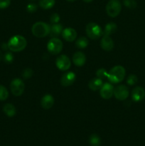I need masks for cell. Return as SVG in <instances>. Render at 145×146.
<instances>
[{
	"label": "cell",
	"instance_id": "cell-18",
	"mask_svg": "<svg viewBox=\"0 0 145 146\" xmlns=\"http://www.w3.org/2000/svg\"><path fill=\"white\" fill-rule=\"evenodd\" d=\"M102 85H103L102 80L101 78H98V77L92 78L88 83V87H89L90 89L93 91H96L100 89Z\"/></svg>",
	"mask_w": 145,
	"mask_h": 146
},
{
	"label": "cell",
	"instance_id": "cell-11",
	"mask_svg": "<svg viewBox=\"0 0 145 146\" xmlns=\"http://www.w3.org/2000/svg\"><path fill=\"white\" fill-rule=\"evenodd\" d=\"M76 79V75L72 71L64 73L61 78V84L63 86H70L72 85Z\"/></svg>",
	"mask_w": 145,
	"mask_h": 146
},
{
	"label": "cell",
	"instance_id": "cell-21",
	"mask_svg": "<svg viewBox=\"0 0 145 146\" xmlns=\"http://www.w3.org/2000/svg\"><path fill=\"white\" fill-rule=\"evenodd\" d=\"M55 4V0H39V6L43 9H50Z\"/></svg>",
	"mask_w": 145,
	"mask_h": 146
},
{
	"label": "cell",
	"instance_id": "cell-33",
	"mask_svg": "<svg viewBox=\"0 0 145 146\" xmlns=\"http://www.w3.org/2000/svg\"><path fill=\"white\" fill-rule=\"evenodd\" d=\"M1 48H2L3 50H7V49H9V48H8V44H5V43H4V44H1Z\"/></svg>",
	"mask_w": 145,
	"mask_h": 146
},
{
	"label": "cell",
	"instance_id": "cell-29",
	"mask_svg": "<svg viewBox=\"0 0 145 146\" xmlns=\"http://www.w3.org/2000/svg\"><path fill=\"white\" fill-rule=\"evenodd\" d=\"M14 55L11 52H7L3 56V59L4 61L7 64H11L14 61Z\"/></svg>",
	"mask_w": 145,
	"mask_h": 146
},
{
	"label": "cell",
	"instance_id": "cell-31",
	"mask_svg": "<svg viewBox=\"0 0 145 146\" xmlns=\"http://www.w3.org/2000/svg\"><path fill=\"white\" fill-rule=\"evenodd\" d=\"M60 19H61V17H60L59 14H57V13H53V14L51 16V17H50V21H51V22L53 24H58V23L59 22Z\"/></svg>",
	"mask_w": 145,
	"mask_h": 146
},
{
	"label": "cell",
	"instance_id": "cell-5",
	"mask_svg": "<svg viewBox=\"0 0 145 146\" xmlns=\"http://www.w3.org/2000/svg\"><path fill=\"white\" fill-rule=\"evenodd\" d=\"M122 10V4L119 0H109L106 5V12L112 18L117 17Z\"/></svg>",
	"mask_w": 145,
	"mask_h": 146
},
{
	"label": "cell",
	"instance_id": "cell-37",
	"mask_svg": "<svg viewBox=\"0 0 145 146\" xmlns=\"http://www.w3.org/2000/svg\"><path fill=\"white\" fill-rule=\"evenodd\" d=\"M31 1H36V0H31Z\"/></svg>",
	"mask_w": 145,
	"mask_h": 146
},
{
	"label": "cell",
	"instance_id": "cell-26",
	"mask_svg": "<svg viewBox=\"0 0 145 146\" xmlns=\"http://www.w3.org/2000/svg\"><path fill=\"white\" fill-rule=\"evenodd\" d=\"M123 3L125 7L131 9H135L136 7V5H137L136 1L135 0H124Z\"/></svg>",
	"mask_w": 145,
	"mask_h": 146
},
{
	"label": "cell",
	"instance_id": "cell-3",
	"mask_svg": "<svg viewBox=\"0 0 145 146\" xmlns=\"http://www.w3.org/2000/svg\"><path fill=\"white\" fill-rule=\"evenodd\" d=\"M31 32L37 38H44L49 35L50 26L43 21H38L32 26Z\"/></svg>",
	"mask_w": 145,
	"mask_h": 146
},
{
	"label": "cell",
	"instance_id": "cell-14",
	"mask_svg": "<svg viewBox=\"0 0 145 146\" xmlns=\"http://www.w3.org/2000/svg\"><path fill=\"white\" fill-rule=\"evenodd\" d=\"M62 36L65 41H68V42H72L76 39L77 32L74 29L66 28L63 30Z\"/></svg>",
	"mask_w": 145,
	"mask_h": 146
},
{
	"label": "cell",
	"instance_id": "cell-27",
	"mask_svg": "<svg viewBox=\"0 0 145 146\" xmlns=\"http://www.w3.org/2000/svg\"><path fill=\"white\" fill-rule=\"evenodd\" d=\"M138 81V78L136 75L134 74H131L129 76L127 77V83L128 85L129 86H133L137 83Z\"/></svg>",
	"mask_w": 145,
	"mask_h": 146
},
{
	"label": "cell",
	"instance_id": "cell-19",
	"mask_svg": "<svg viewBox=\"0 0 145 146\" xmlns=\"http://www.w3.org/2000/svg\"><path fill=\"white\" fill-rule=\"evenodd\" d=\"M3 111L8 117H13L16 113L15 106L11 104H6L3 107Z\"/></svg>",
	"mask_w": 145,
	"mask_h": 146
},
{
	"label": "cell",
	"instance_id": "cell-2",
	"mask_svg": "<svg viewBox=\"0 0 145 146\" xmlns=\"http://www.w3.org/2000/svg\"><path fill=\"white\" fill-rule=\"evenodd\" d=\"M126 74L125 68L122 66H115L111 68L107 74V79L112 84H119L124 80Z\"/></svg>",
	"mask_w": 145,
	"mask_h": 146
},
{
	"label": "cell",
	"instance_id": "cell-7",
	"mask_svg": "<svg viewBox=\"0 0 145 146\" xmlns=\"http://www.w3.org/2000/svg\"><path fill=\"white\" fill-rule=\"evenodd\" d=\"M10 89L13 95L15 96H20L22 95L25 89L24 81L20 78H14L10 84Z\"/></svg>",
	"mask_w": 145,
	"mask_h": 146
},
{
	"label": "cell",
	"instance_id": "cell-4",
	"mask_svg": "<svg viewBox=\"0 0 145 146\" xmlns=\"http://www.w3.org/2000/svg\"><path fill=\"white\" fill-rule=\"evenodd\" d=\"M85 31H86L88 38L92 40L98 39L103 34V31H102L101 27L98 24H97L96 23L94 22L89 23L86 26Z\"/></svg>",
	"mask_w": 145,
	"mask_h": 146
},
{
	"label": "cell",
	"instance_id": "cell-9",
	"mask_svg": "<svg viewBox=\"0 0 145 146\" xmlns=\"http://www.w3.org/2000/svg\"><path fill=\"white\" fill-rule=\"evenodd\" d=\"M114 96L119 101H125L129 96V89L125 85H119L114 89Z\"/></svg>",
	"mask_w": 145,
	"mask_h": 146
},
{
	"label": "cell",
	"instance_id": "cell-34",
	"mask_svg": "<svg viewBox=\"0 0 145 146\" xmlns=\"http://www.w3.org/2000/svg\"><path fill=\"white\" fill-rule=\"evenodd\" d=\"M2 59H3V54H2V52H1V51L0 50V61H1Z\"/></svg>",
	"mask_w": 145,
	"mask_h": 146
},
{
	"label": "cell",
	"instance_id": "cell-30",
	"mask_svg": "<svg viewBox=\"0 0 145 146\" xmlns=\"http://www.w3.org/2000/svg\"><path fill=\"white\" fill-rule=\"evenodd\" d=\"M38 9V6L34 3H30L26 6V10L29 13H34Z\"/></svg>",
	"mask_w": 145,
	"mask_h": 146
},
{
	"label": "cell",
	"instance_id": "cell-22",
	"mask_svg": "<svg viewBox=\"0 0 145 146\" xmlns=\"http://www.w3.org/2000/svg\"><path fill=\"white\" fill-rule=\"evenodd\" d=\"M88 44H89V41H88V38L86 37L81 36L76 40L75 46H76L77 48L82 49V48H86L88 46Z\"/></svg>",
	"mask_w": 145,
	"mask_h": 146
},
{
	"label": "cell",
	"instance_id": "cell-13",
	"mask_svg": "<svg viewBox=\"0 0 145 146\" xmlns=\"http://www.w3.org/2000/svg\"><path fill=\"white\" fill-rule=\"evenodd\" d=\"M100 46L104 51H109L113 49L114 41L110 36L103 35L100 41Z\"/></svg>",
	"mask_w": 145,
	"mask_h": 146
},
{
	"label": "cell",
	"instance_id": "cell-6",
	"mask_svg": "<svg viewBox=\"0 0 145 146\" xmlns=\"http://www.w3.org/2000/svg\"><path fill=\"white\" fill-rule=\"evenodd\" d=\"M47 49L52 55H58L63 49V42L58 38H52L47 44Z\"/></svg>",
	"mask_w": 145,
	"mask_h": 146
},
{
	"label": "cell",
	"instance_id": "cell-28",
	"mask_svg": "<svg viewBox=\"0 0 145 146\" xmlns=\"http://www.w3.org/2000/svg\"><path fill=\"white\" fill-rule=\"evenodd\" d=\"M34 74V71L31 68H26L23 71L22 77L24 79H28L31 78Z\"/></svg>",
	"mask_w": 145,
	"mask_h": 146
},
{
	"label": "cell",
	"instance_id": "cell-15",
	"mask_svg": "<svg viewBox=\"0 0 145 146\" xmlns=\"http://www.w3.org/2000/svg\"><path fill=\"white\" fill-rule=\"evenodd\" d=\"M54 98L51 94H45L41 100V107L44 109H50L54 105Z\"/></svg>",
	"mask_w": 145,
	"mask_h": 146
},
{
	"label": "cell",
	"instance_id": "cell-1",
	"mask_svg": "<svg viewBox=\"0 0 145 146\" xmlns=\"http://www.w3.org/2000/svg\"><path fill=\"white\" fill-rule=\"evenodd\" d=\"M9 49L13 52H19L25 49L27 46V41L24 36L21 35H16L9 40Z\"/></svg>",
	"mask_w": 145,
	"mask_h": 146
},
{
	"label": "cell",
	"instance_id": "cell-20",
	"mask_svg": "<svg viewBox=\"0 0 145 146\" xmlns=\"http://www.w3.org/2000/svg\"><path fill=\"white\" fill-rule=\"evenodd\" d=\"M117 30V26L116 24L113 22L108 23L105 25V29L103 31V35H107V36H110L112 34L115 33Z\"/></svg>",
	"mask_w": 145,
	"mask_h": 146
},
{
	"label": "cell",
	"instance_id": "cell-8",
	"mask_svg": "<svg viewBox=\"0 0 145 146\" xmlns=\"http://www.w3.org/2000/svg\"><path fill=\"white\" fill-rule=\"evenodd\" d=\"M55 65L57 68L63 71H67L71 68V61L66 55H60L57 57L55 61Z\"/></svg>",
	"mask_w": 145,
	"mask_h": 146
},
{
	"label": "cell",
	"instance_id": "cell-10",
	"mask_svg": "<svg viewBox=\"0 0 145 146\" xmlns=\"http://www.w3.org/2000/svg\"><path fill=\"white\" fill-rule=\"evenodd\" d=\"M114 86L110 83L103 84L101 88L100 89V94L101 97L104 99H109L114 95Z\"/></svg>",
	"mask_w": 145,
	"mask_h": 146
},
{
	"label": "cell",
	"instance_id": "cell-16",
	"mask_svg": "<svg viewBox=\"0 0 145 146\" xmlns=\"http://www.w3.org/2000/svg\"><path fill=\"white\" fill-rule=\"evenodd\" d=\"M72 62L76 66H82L86 62V57L84 53L77 51L72 56Z\"/></svg>",
	"mask_w": 145,
	"mask_h": 146
},
{
	"label": "cell",
	"instance_id": "cell-12",
	"mask_svg": "<svg viewBox=\"0 0 145 146\" xmlns=\"http://www.w3.org/2000/svg\"><path fill=\"white\" fill-rule=\"evenodd\" d=\"M145 98V90L141 86H136L132 91V99L134 102H141Z\"/></svg>",
	"mask_w": 145,
	"mask_h": 146
},
{
	"label": "cell",
	"instance_id": "cell-32",
	"mask_svg": "<svg viewBox=\"0 0 145 146\" xmlns=\"http://www.w3.org/2000/svg\"><path fill=\"white\" fill-rule=\"evenodd\" d=\"M11 4V0H0V9H6Z\"/></svg>",
	"mask_w": 145,
	"mask_h": 146
},
{
	"label": "cell",
	"instance_id": "cell-17",
	"mask_svg": "<svg viewBox=\"0 0 145 146\" xmlns=\"http://www.w3.org/2000/svg\"><path fill=\"white\" fill-rule=\"evenodd\" d=\"M63 32V27L60 24H53L50 27L49 35L52 38H57Z\"/></svg>",
	"mask_w": 145,
	"mask_h": 146
},
{
	"label": "cell",
	"instance_id": "cell-36",
	"mask_svg": "<svg viewBox=\"0 0 145 146\" xmlns=\"http://www.w3.org/2000/svg\"><path fill=\"white\" fill-rule=\"evenodd\" d=\"M67 1H75V0H67Z\"/></svg>",
	"mask_w": 145,
	"mask_h": 146
},
{
	"label": "cell",
	"instance_id": "cell-25",
	"mask_svg": "<svg viewBox=\"0 0 145 146\" xmlns=\"http://www.w3.org/2000/svg\"><path fill=\"white\" fill-rule=\"evenodd\" d=\"M107 74L108 71H107L106 69H105L104 68H99V69L97 71L96 76L98 78H101V79H104V78L107 77Z\"/></svg>",
	"mask_w": 145,
	"mask_h": 146
},
{
	"label": "cell",
	"instance_id": "cell-23",
	"mask_svg": "<svg viewBox=\"0 0 145 146\" xmlns=\"http://www.w3.org/2000/svg\"><path fill=\"white\" fill-rule=\"evenodd\" d=\"M89 143L91 146H100L101 139L97 134H92L89 138Z\"/></svg>",
	"mask_w": 145,
	"mask_h": 146
},
{
	"label": "cell",
	"instance_id": "cell-24",
	"mask_svg": "<svg viewBox=\"0 0 145 146\" xmlns=\"http://www.w3.org/2000/svg\"><path fill=\"white\" fill-rule=\"evenodd\" d=\"M9 97V91L6 87L0 85V101H6Z\"/></svg>",
	"mask_w": 145,
	"mask_h": 146
},
{
	"label": "cell",
	"instance_id": "cell-35",
	"mask_svg": "<svg viewBox=\"0 0 145 146\" xmlns=\"http://www.w3.org/2000/svg\"><path fill=\"white\" fill-rule=\"evenodd\" d=\"M82 1L85 3H90V2H92L93 0H82Z\"/></svg>",
	"mask_w": 145,
	"mask_h": 146
}]
</instances>
